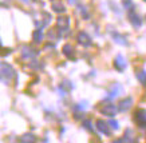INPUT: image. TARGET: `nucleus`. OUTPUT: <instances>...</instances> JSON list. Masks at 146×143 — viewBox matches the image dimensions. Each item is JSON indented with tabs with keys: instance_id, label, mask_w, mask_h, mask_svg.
Listing matches in <instances>:
<instances>
[{
	"instance_id": "obj_10",
	"label": "nucleus",
	"mask_w": 146,
	"mask_h": 143,
	"mask_svg": "<svg viewBox=\"0 0 146 143\" xmlns=\"http://www.w3.org/2000/svg\"><path fill=\"white\" fill-rule=\"evenodd\" d=\"M56 24L60 30H67V28L70 27V18H67V16H59L56 19Z\"/></svg>"
},
{
	"instance_id": "obj_9",
	"label": "nucleus",
	"mask_w": 146,
	"mask_h": 143,
	"mask_svg": "<svg viewBox=\"0 0 146 143\" xmlns=\"http://www.w3.org/2000/svg\"><path fill=\"white\" fill-rule=\"evenodd\" d=\"M95 126H97V130L99 131V132H102V134H105V135H110L111 134V131L110 129L107 127V123H105V121H102V119H98L97 123H95Z\"/></svg>"
},
{
	"instance_id": "obj_8",
	"label": "nucleus",
	"mask_w": 146,
	"mask_h": 143,
	"mask_svg": "<svg viewBox=\"0 0 146 143\" xmlns=\"http://www.w3.org/2000/svg\"><path fill=\"white\" fill-rule=\"evenodd\" d=\"M78 43L82 44L83 47H89V45H91V38L86 32H79L78 34Z\"/></svg>"
},
{
	"instance_id": "obj_13",
	"label": "nucleus",
	"mask_w": 146,
	"mask_h": 143,
	"mask_svg": "<svg viewBox=\"0 0 146 143\" xmlns=\"http://www.w3.org/2000/svg\"><path fill=\"white\" fill-rule=\"evenodd\" d=\"M62 52L66 55L68 59L74 58V48H72V45H71V44H64V45H63Z\"/></svg>"
},
{
	"instance_id": "obj_24",
	"label": "nucleus",
	"mask_w": 146,
	"mask_h": 143,
	"mask_svg": "<svg viewBox=\"0 0 146 143\" xmlns=\"http://www.w3.org/2000/svg\"><path fill=\"white\" fill-rule=\"evenodd\" d=\"M23 1H24V3H28V0H23Z\"/></svg>"
},
{
	"instance_id": "obj_2",
	"label": "nucleus",
	"mask_w": 146,
	"mask_h": 143,
	"mask_svg": "<svg viewBox=\"0 0 146 143\" xmlns=\"http://www.w3.org/2000/svg\"><path fill=\"white\" fill-rule=\"evenodd\" d=\"M121 92H122V86L118 84V83H115V84H113V87L109 90V94H107V96H106V100H111V99L119 96Z\"/></svg>"
},
{
	"instance_id": "obj_20",
	"label": "nucleus",
	"mask_w": 146,
	"mask_h": 143,
	"mask_svg": "<svg viewBox=\"0 0 146 143\" xmlns=\"http://www.w3.org/2000/svg\"><path fill=\"white\" fill-rule=\"evenodd\" d=\"M60 87H64V88H67V90H71L74 86L71 84V82H68V80H63V83H62V86Z\"/></svg>"
},
{
	"instance_id": "obj_16",
	"label": "nucleus",
	"mask_w": 146,
	"mask_h": 143,
	"mask_svg": "<svg viewBox=\"0 0 146 143\" xmlns=\"http://www.w3.org/2000/svg\"><path fill=\"white\" fill-rule=\"evenodd\" d=\"M137 79L141 82V84H143L146 87V71L141 70L139 72H137Z\"/></svg>"
},
{
	"instance_id": "obj_3",
	"label": "nucleus",
	"mask_w": 146,
	"mask_h": 143,
	"mask_svg": "<svg viewBox=\"0 0 146 143\" xmlns=\"http://www.w3.org/2000/svg\"><path fill=\"white\" fill-rule=\"evenodd\" d=\"M134 116H135V122H137L138 125L141 126V127H145L146 126V110L139 108V110L135 111Z\"/></svg>"
},
{
	"instance_id": "obj_4",
	"label": "nucleus",
	"mask_w": 146,
	"mask_h": 143,
	"mask_svg": "<svg viewBox=\"0 0 146 143\" xmlns=\"http://www.w3.org/2000/svg\"><path fill=\"white\" fill-rule=\"evenodd\" d=\"M118 110H119V108L117 107V106H114V104H106V106H103V107L101 108V112L105 116H115V114H117Z\"/></svg>"
},
{
	"instance_id": "obj_15",
	"label": "nucleus",
	"mask_w": 146,
	"mask_h": 143,
	"mask_svg": "<svg viewBox=\"0 0 146 143\" xmlns=\"http://www.w3.org/2000/svg\"><path fill=\"white\" fill-rule=\"evenodd\" d=\"M32 40L35 42V43H40V42L43 40V31L42 30H35L34 34H32Z\"/></svg>"
},
{
	"instance_id": "obj_7",
	"label": "nucleus",
	"mask_w": 146,
	"mask_h": 143,
	"mask_svg": "<svg viewBox=\"0 0 146 143\" xmlns=\"http://www.w3.org/2000/svg\"><path fill=\"white\" fill-rule=\"evenodd\" d=\"M133 106V99L130 98V96H127V98L122 99L119 102V104H118V108H119V111H127V110H130V107Z\"/></svg>"
},
{
	"instance_id": "obj_18",
	"label": "nucleus",
	"mask_w": 146,
	"mask_h": 143,
	"mask_svg": "<svg viewBox=\"0 0 146 143\" xmlns=\"http://www.w3.org/2000/svg\"><path fill=\"white\" fill-rule=\"evenodd\" d=\"M82 125H83V127L86 130H89L90 132H94V129H93V126H91V122H90V121H87V119H86V121H83V123H82Z\"/></svg>"
},
{
	"instance_id": "obj_1",
	"label": "nucleus",
	"mask_w": 146,
	"mask_h": 143,
	"mask_svg": "<svg viewBox=\"0 0 146 143\" xmlns=\"http://www.w3.org/2000/svg\"><path fill=\"white\" fill-rule=\"evenodd\" d=\"M15 75V71H13L12 66H9L7 63H1V79L4 83H8L11 79Z\"/></svg>"
},
{
	"instance_id": "obj_12",
	"label": "nucleus",
	"mask_w": 146,
	"mask_h": 143,
	"mask_svg": "<svg viewBox=\"0 0 146 143\" xmlns=\"http://www.w3.org/2000/svg\"><path fill=\"white\" fill-rule=\"evenodd\" d=\"M51 8L58 14H63L66 11V7L62 4V0H54L52 4H51Z\"/></svg>"
},
{
	"instance_id": "obj_5",
	"label": "nucleus",
	"mask_w": 146,
	"mask_h": 143,
	"mask_svg": "<svg viewBox=\"0 0 146 143\" xmlns=\"http://www.w3.org/2000/svg\"><path fill=\"white\" fill-rule=\"evenodd\" d=\"M129 20H130V23L133 24V27H141V19H139V16H138L135 12L133 11V8H130V11H129Z\"/></svg>"
},
{
	"instance_id": "obj_14",
	"label": "nucleus",
	"mask_w": 146,
	"mask_h": 143,
	"mask_svg": "<svg viewBox=\"0 0 146 143\" xmlns=\"http://www.w3.org/2000/svg\"><path fill=\"white\" fill-rule=\"evenodd\" d=\"M113 39H114L118 44L121 45H127V40H126V38H125L123 35H121V34H118V32H115V34H113Z\"/></svg>"
},
{
	"instance_id": "obj_19",
	"label": "nucleus",
	"mask_w": 146,
	"mask_h": 143,
	"mask_svg": "<svg viewBox=\"0 0 146 143\" xmlns=\"http://www.w3.org/2000/svg\"><path fill=\"white\" fill-rule=\"evenodd\" d=\"M87 104H89L87 102H80L79 104L75 106V110H86V108H87Z\"/></svg>"
},
{
	"instance_id": "obj_23",
	"label": "nucleus",
	"mask_w": 146,
	"mask_h": 143,
	"mask_svg": "<svg viewBox=\"0 0 146 143\" xmlns=\"http://www.w3.org/2000/svg\"><path fill=\"white\" fill-rule=\"evenodd\" d=\"M68 3H70V4H74V5H75L76 3H78V0H68Z\"/></svg>"
},
{
	"instance_id": "obj_21",
	"label": "nucleus",
	"mask_w": 146,
	"mask_h": 143,
	"mask_svg": "<svg viewBox=\"0 0 146 143\" xmlns=\"http://www.w3.org/2000/svg\"><path fill=\"white\" fill-rule=\"evenodd\" d=\"M109 125H110L114 130H118V129H119V123H118L117 121H110V123H109Z\"/></svg>"
},
{
	"instance_id": "obj_6",
	"label": "nucleus",
	"mask_w": 146,
	"mask_h": 143,
	"mask_svg": "<svg viewBox=\"0 0 146 143\" xmlns=\"http://www.w3.org/2000/svg\"><path fill=\"white\" fill-rule=\"evenodd\" d=\"M114 67L118 70V71H123L125 68L127 67V63H126V59L122 56V55H118L114 60Z\"/></svg>"
},
{
	"instance_id": "obj_22",
	"label": "nucleus",
	"mask_w": 146,
	"mask_h": 143,
	"mask_svg": "<svg viewBox=\"0 0 146 143\" xmlns=\"http://www.w3.org/2000/svg\"><path fill=\"white\" fill-rule=\"evenodd\" d=\"M80 14H82V16H83V18H89V14H87V11H86V8H84V7H80Z\"/></svg>"
},
{
	"instance_id": "obj_25",
	"label": "nucleus",
	"mask_w": 146,
	"mask_h": 143,
	"mask_svg": "<svg viewBox=\"0 0 146 143\" xmlns=\"http://www.w3.org/2000/svg\"><path fill=\"white\" fill-rule=\"evenodd\" d=\"M145 1H146V0H145Z\"/></svg>"
},
{
	"instance_id": "obj_11",
	"label": "nucleus",
	"mask_w": 146,
	"mask_h": 143,
	"mask_svg": "<svg viewBox=\"0 0 146 143\" xmlns=\"http://www.w3.org/2000/svg\"><path fill=\"white\" fill-rule=\"evenodd\" d=\"M35 55H36V52L31 48V47H28V45L23 47V49H22V58L23 59H32Z\"/></svg>"
},
{
	"instance_id": "obj_17",
	"label": "nucleus",
	"mask_w": 146,
	"mask_h": 143,
	"mask_svg": "<svg viewBox=\"0 0 146 143\" xmlns=\"http://www.w3.org/2000/svg\"><path fill=\"white\" fill-rule=\"evenodd\" d=\"M20 142H35V136L32 134H26V135H23L22 138H20Z\"/></svg>"
}]
</instances>
